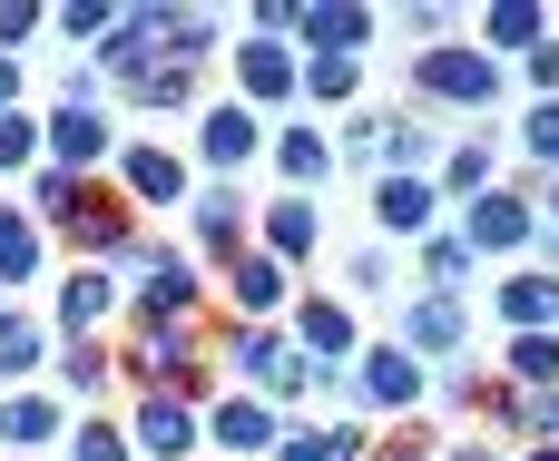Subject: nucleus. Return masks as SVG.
Instances as JSON below:
<instances>
[{"label":"nucleus","instance_id":"nucleus-6","mask_svg":"<svg viewBox=\"0 0 559 461\" xmlns=\"http://www.w3.org/2000/svg\"><path fill=\"white\" fill-rule=\"evenodd\" d=\"M118 354V374L138 383V393H167L197 354H206V324H128V344H108Z\"/></svg>","mask_w":559,"mask_h":461},{"label":"nucleus","instance_id":"nucleus-49","mask_svg":"<svg viewBox=\"0 0 559 461\" xmlns=\"http://www.w3.org/2000/svg\"><path fill=\"white\" fill-rule=\"evenodd\" d=\"M521 69H531V88H540V98H559V29L531 49V59H521Z\"/></svg>","mask_w":559,"mask_h":461},{"label":"nucleus","instance_id":"nucleus-10","mask_svg":"<svg viewBox=\"0 0 559 461\" xmlns=\"http://www.w3.org/2000/svg\"><path fill=\"white\" fill-rule=\"evenodd\" d=\"M393 344H403L423 374H442V364H462V354H472V305H462V295H413Z\"/></svg>","mask_w":559,"mask_h":461},{"label":"nucleus","instance_id":"nucleus-24","mask_svg":"<svg viewBox=\"0 0 559 461\" xmlns=\"http://www.w3.org/2000/svg\"><path fill=\"white\" fill-rule=\"evenodd\" d=\"M481 187H501V147H491V128H462V138L442 147V167H432V197H442V206H472Z\"/></svg>","mask_w":559,"mask_h":461},{"label":"nucleus","instance_id":"nucleus-48","mask_svg":"<svg viewBox=\"0 0 559 461\" xmlns=\"http://www.w3.org/2000/svg\"><path fill=\"white\" fill-rule=\"evenodd\" d=\"M531 452H559V393H531Z\"/></svg>","mask_w":559,"mask_h":461},{"label":"nucleus","instance_id":"nucleus-13","mask_svg":"<svg viewBox=\"0 0 559 461\" xmlns=\"http://www.w3.org/2000/svg\"><path fill=\"white\" fill-rule=\"evenodd\" d=\"M39 157H49V167H69V177L108 167V157H118L108 108H49V118H39Z\"/></svg>","mask_w":559,"mask_h":461},{"label":"nucleus","instance_id":"nucleus-8","mask_svg":"<svg viewBox=\"0 0 559 461\" xmlns=\"http://www.w3.org/2000/svg\"><path fill=\"white\" fill-rule=\"evenodd\" d=\"M138 461H206V413H187L177 393H138V413L118 423Z\"/></svg>","mask_w":559,"mask_h":461},{"label":"nucleus","instance_id":"nucleus-43","mask_svg":"<svg viewBox=\"0 0 559 461\" xmlns=\"http://www.w3.org/2000/svg\"><path fill=\"white\" fill-rule=\"evenodd\" d=\"M49 20H59V39H88V49H98L118 10H108V0H69V10H49Z\"/></svg>","mask_w":559,"mask_h":461},{"label":"nucleus","instance_id":"nucleus-9","mask_svg":"<svg viewBox=\"0 0 559 461\" xmlns=\"http://www.w3.org/2000/svg\"><path fill=\"white\" fill-rule=\"evenodd\" d=\"M285 344H295L305 364H324V374H344V364L364 354V315H354L344 295H295V324H285Z\"/></svg>","mask_w":559,"mask_h":461},{"label":"nucleus","instance_id":"nucleus-36","mask_svg":"<svg viewBox=\"0 0 559 461\" xmlns=\"http://www.w3.org/2000/svg\"><path fill=\"white\" fill-rule=\"evenodd\" d=\"M413 275H423V295H462V285H472V246L432 226V236L413 246Z\"/></svg>","mask_w":559,"mask_h":461},{"label":"nucleus","instance_id":"nucleus-45","mask_svg":"<svg viewBox=\"0 0 559 461\" xmlns=\"http://www.w3.org/2000/svg\"><path fill=\"white\" fill-rule=\"evenodd\" d=\"M452 20H462L452 0H413V10H403V39H432V49H442V39H452Z\"/></svg>","mask_w":559,"mask_h":461},{"label":"nucleus","instance_id":"nucleus-5","mask_svg":"<svg viewBox=\"0 0 559 461\" xmlns=\"http://www.w3.org/2000/svg\"><path fill=\"white\" fill-rule=\"evenodd\" d=\"M118 305H128V285H118L108 265H69V275H59V305H49V334H59V344H108Z\"/></svg>","mask_w":559,"mask_h":461},{"label":"nucleus","instance_id":"nucleus-33","mask_svg":"<svg viewBox=\"0 0 559 461\" xmlns=\"http://www.w3.org/2000/svg\"><path fill=\"white\" fill-rule=\"evenodd\" d=\"M501 383L511 393H559V334H511L501 344Z\"/></svg>","mask_w":559,"mask_h":461},{"label":"nucleus","instance_id":"nucleus-25","mask_svg":"<svg viewBox=\"0 0 559 461\" xmlns=\"http://www.w3.org/2000/svg\"><path fill=\"white\" fill-rule=\"evenodd\" d=\"M442 128L432 118H383V138H373V177H432L442 167Z\"/></svg>","mask_w":559,"mask_h":461},{"label":"nucleus","instance_id":"nucleus-50","mask_svg":"<svg viewBox=\"0 0 559 461\" xmlns=\"http://www.w3.org/2000/svg\"><path fill=\"white\" fill-rule=\"evenodd\" d=\"M531 246H540V256H559V177L540 187V236H531Z\"/></svg>","mask_w":559,"mask_h":461},{"label":"nucleus","instance_id":"nucleus-21","mask_svg":"<svg viewBox=\"0 0 559 461\" xmlns=\"http://www.w3.org/2000/svg\"><path fill=\"white\" fill-rule=\"evenodd\" d=\"M314 246H324V206H314V197H275V206H255V256H275V265L295 275Z\"/></svg>","mask_w":559,"mask_h":461},{"label":"nucleus","instance_id":"nucleus-44","mask_svg":"<svg viewBox=\"0 0 559 461\" xmlns=\"http://www.w3.org/2000/svg\"><path fill=\"white\" fill-rule=\"evenodd\" d=\"M432 393H442L452 413H481V393H491V383H481V364H442V374H432Z\"/></svg>","mask_w":559,"mask_h":461},{"label":"nucleus","instance_id":"nucleus-53","mask_svg":"<svg viewBox=\"0 0 559 461\" xmlns=\"http://www.w3.org/2000/svg\"><path fill=\"white\" fill-rule=\"evenodd\" d=\"M521 461H559V452H521Z\"/></svg>","mask_w":559,"mask_h":461},{"label":"nucleus","instance_id":"nucleus-37","mask_svg":"<svg viewBox=\"0 0 559 461\" xmlns=\"http://www.w3.org/2000/svg\"><path fill=\"white\" fill-rule=\"evenodd\" d=\"M79 197H88V177L49 167V157L29 167V206H39V236H49V226H69V216H79Z\"/></svg>","mask_w":559,"mask_h":461},{"label":"nucleus","instance_id":"nucleus-35","mask_svg":"<svg viewBox=\"0 0 559 461\" xmlns=\"http://www.w3.org/2000/svg\"><path fill=\"white\" fill-rule=\"evenodd\" d=\"M39 265H49V236H39V216L0 206V285H39Z\"/></svg>","mask_w":559,"mask_h":461},{"label":"nucleus","instance_id":"nucleus-40","mask_svg":"<svg viewBox=\"0 0 559 461\" xmlns=\"http://www.w3.org/2000/svg\"><path fill=\"white\" fill-rule=\"evenodd\" d=\"M20 167H39V118L0 108V177H20Z\"/></svg>","mask_w":559,"mask_h":461},{"label":"nucleus","instance_id":"nucleus-42","mask_svg":"<svg viewBox=\"0 0 559 461\" xmlns=\"http://www.w3.org/2000/svg\"><path fill=\"white\" fill-rule=\"evenodd\" d=\"M344 275H354V295H393V285H403V256H393V246H354Z\"/></svg>","mask_w":559,"mask_h":461},{"label":"nucleus","instance_id":"nucleus-3","mask_svg":"<svg viewBox=\"0 0 559 461\" xmlns=\"http://www.w3.org/2000/svg\"><path fill=\"white\" fill-rule=\"evenodd\" d=\"M187 246H197V265H236V256L255 246V206H246V187L206 177V187L187 197Z\"/></svg>","mask_w":559,"mask_h":461},{"label":"nucleus","instance_id":"nucleus-23","mask_svg":"<svg viewBox=\"0 0 559 461\" xmlns=\"http://www.w3.org/2000/svg\"><path fill=\"white\" fill-rule=\"evenodd\" d=\"M383 20L364 10V0H324V10H295V39H305V59H364V39H373Z\"/></svg>","mask_w":559,"mask_h":461},{"label":"nucleus","instance_id":"nucleus-17","mask_svg":"<svg viewBox=\"0 0 559 461\" xmlns=\"http://www.w3.org/2000/svg\"><path fill=\"white\" fill-rule=\"evenodd\" d=\"M216 285H226V305H236V324H275L285 305H295V275L275 265V256H236V265H216Z\"/></svg>","mask_w":559,"mask_h":461},{"label":"nucleus","instance_id":"nucleus-30","mask_svg":"<svg viewBox=\"0 0 559 461\" xmlns=\"http://www.w3.org/2000/svg\"><path fill=\"white\" fill-rule=\"evenodd\" d=\"M138 20H147L157 59H177V69H197V59L216 49V10H138Z\"/></svg>","mask_w":559,"mask_h":461},{"label":"nucleus","instance_id":"nucleus-1","mask_svg":"<svg viewBox=\"0 0 559 461\" xmlns=\"http://www.w3.org/2000/svg\"><path fill=\"white\" fill-rule=\"evenodd\" d=\"M206 354H216V374H236V383H246L255 403H275V413H295V403L314 393V364L285 344V324H216Z\"/></svg>","mask_w":559,"mask_h":461},{"label":"nucleus","instance_id":"nucleus-16","mask_svg":"<svg viewBox=\"0 0 559 461\" xmlns=\"http://www.w3.org/2000/svg\"><path fill=\"white\" fill-rule=\"evenodd\" d=\"M226 59H236V108H255V118L295 108V49L285 39H236Z\"/></svg>","mask_w":559,"mask_h":461},{"label":"nucleus","instance_id":"nucleus-26","mask_svg":"<svg viewBox=\"0 0 559 461\" xmlns=\"http://www.w3.org/2000/svg\"><path fill=\"white\" fill-rule=\"evenodd\" d=\"M265 157H275L285 197H314V187L334 177V138H324V128H265Z\"/></svg>","mask_w":559,"mask_h":461},{"label":"nucleus","instance_id":"nucleus-2","mask_svg":"<svg viewBox=\"0 0 559 461\" xmlns=\"http://www.w3.org/2000/svg\"><path fill=\"white\" fill-rule=\"evenodd\" d=\"M413 69V98L423 108H452V118H481L501 98V59H481L472 39H442V49H403Z\"/></svg>","mask_w":559,"mask_h":461},{"label":"nucleus","instance_id":"nucleus-27","mask_svg":"<svg viewBox=\"0 0 559 461\" xmlns=\"http://www.w3.org/2000/svg\"><path fill=\"white\" fill-rule=\"evenodd\" d=\"M108 98H128V108H147V118H167V108L187 118V108H197V69H177V59H138Z\"/></svg>","mask_w":559,"mask_h":461},{"label":"nucleus","instance_id":"nucleus-4","mask_svg":"<svg viewBox=\"0 0 559 461\" xmlns=\"http://www.w3.org/2000/svg\"><path fill=\"white\" fill-rule=\"evenodd\" d=\"M108 177H118L128 206H187V197H197V167H187L167 138H128V147L108 157Z\"/></svg>","mask_w":559,"mask_h":461},{"label":"nucleus","instance_id":"nucleus-11","mask_svg":"<svg viewBox=\"0 0 559 461\" xmlns=\"http://www.w3.org/2000/svg\"><path fill=\"white\" fill-rule=\"evenodd\" d=\"M531 236H540V206H521L511 187H481V197L462 206V246H472V265H481V256H531Z\"/></svg>","mask_w":559,"mask_h":461},{"label":"nucleus","instance_id":"nucleus-46","mask_svg":"<svg viewBox=\"0 0 559 461\" xmlns=\"http://www.w3.org/2000/svg\"><path fill=\"white\" fill-rule=\"evenodd\" d=\"M59 108H108V79H98L88 59H69V69H59Z\"/></svg>","mask_w":559,"mask_h":461},{"label":"nucleus","instance_id":"nucleus-12","mask_svg":"<svg viewBox=\"0 0 559 461\" xmlns=\"http://www.w3.org/2000/svg\"><path fill=\"white\" fill-rule=\"evenodd\" d=\"M59 236L79 246V265H118V256L138 246V206H128L118 187H98V177H88V197H79V216H69Z\"/></svg>","mask_w":559,"mask_h":461},{"label":"nucleus","instance_id":"nucleus-7","mask_svg":"<svg viewBox=\"0 0 559 461\" xmlns=\"http://www.w3.org/2000/svg\"><path fill=\"white\" fill-rule=\"evenodd\" d=\"M344 393L403 423V413H423V393H432V374H423V364H413L403 344H364V354L344 364Z\"/></svg>","mask_w":559,"mask_h":461},{"label":"nucleus","instance_id":"nucleus-38","mask_svg":"<svg viewBox=\"0 0 559 461\" xmlns=\"http://www.w3.org/2000/svg\"><path fill=\"white\" fill-rule=\"evenodd\" d=\"M59 452H69V461H138V452H128V433H118L108 413H88V423H69V433H59Z\"/></svg>","mask_w":559,"mask_h":461},{"label":"nucleus","instance_id":"nucleus-52","mask_svg":"<svg viewBox=\"0 0 559 461\" xmlns=\"http://www.w3.org/2000/svg\"><path fill=\"white\" fill-rule=\"evenodd\" d=\"M0 108H20V59L0 49Z\"/></svg>","mask_w":559,"mask_h":461},{"label":"nucleus","instance_id":"nucleus-28","mask_svg":"<svg viewBox=\"0 0 559 461\" xmlns=\"http://www.w3.org/2000/svg\"><path fill=\"white\" fill-rule=\"evenodd\" d=\"M275 461H373V433L364 423H285Z\"/></svg>","mask_w":559,"mask_h":461},{"label":"nucleus","instance_id":"nucleus-18","mask_svg":"<svg viewBox=\"0 0 559 461\" xmlns=\"http://www.w3.org/2000/svg\"><path fill=\"white\" fill-rule=\"evenodd\" d=\"M138 324H206V265L167 256L157 275H138Z\"/></svg>","mask_w":559,"mask_h":461},{"label":"nucleus","instance_id":"nucleus-15","mask_svg":"<svg viewBox=\"0 0 559 461\" xmlns=\"http://www.w3.org/2000/svg\"><path fill=\"white\" fill-rule=\"evenodd\" d=\"M275 433H285V413H275V403H255V393H216V403H206V452H216V461L275 452Z\"/></svg>","mask_w":559,"mask_h":461},{"label":"nucleus","instance_id":"nucleus-29","mask_svg":"<svg viewBox=\"0 0 559 461\" xmlns=\"http://www.w3.org/2000/svg\"><path fill=\"white\" fill-rule=\"evenodd\" d=\"M540 39H550V10H540V0H491L472 49H481V59H501V49H521V59H531Z\"/></svg>","mask_w":559,"mask_h":461},{"label":"nucleus","instance_id":"nucleus-41","mask_svg":"<svg viewBox=\"0 0 559 461\" xmlns=\"http://www.w3.org/2000/svg\"><path fill=\"white\" fill-rule=\"evenodd\" d=\"M432 452H442V433H432L423 413H403V423H393V433L373 442V461H432Z\"/></svg>","mask_w":559,"mask_h":461},{"label":"nucleus","instance_id":"nucleus-47","mask_svg":"<svg viewBox=\"0 0 559 461\" xmlns=\"http://www.w3.org/2000/svg\"><path fill=\"white\" fill-rule=\"evenodd\" d=\"M39 29H49L39 0H0V49H10V59H20V39H39Z\"/></svg>","mask_w":559,"mask_h":461},{"label":"nucleus","instance_id":"nucleus-31","mask_svg":"<svg viewBox=\"0 0 559 461\" xmlns=\"http://www.w3.org/2000/svg\"><path fill=\"white\" fill-rule=\"evenodd\" d=\"M295 98H314V108H364V59H305V49H295Z\"/></svg>","mask_w":559,"mask_h":461},{"label":"nucleus","instance_id":"nucleus-34","mask_svg":"<svg viewBox=\"0 0 559 461\" xmlns=\"http://www.w3.org/2000/svg\"><path fill=\"white\" fill-rule=\"evenodd\" d=\"M49 374H59V393H69V403H98V393L118 383V354H108V344H59V354H49Z\"/></svg>","mask_w":559,"mask_h":461},{"label":"nucleus","instance_id":"nucleus-22","mask_svg":"<svg viewBox=\"0 0 559 461\" xmlns=\"http://www.w3.org/2000/svg\"><path fill=\"white\" fill-rule=\"evenodd\" d=\"M491 315H501L511 334H559V275L550 265H511V275L491 285Z\"/></svg>","mask_w":559,"mask_h":461},{"label":"nucleus","instance_id":"nucleus-20","mask_svg":"<svg viewBox=\"0 0 559 461\" xmlns=\"http://www.w3.org/2000/svg\"><path fill=\"white\" fill-rule=\"evenodd\" d=\"M432 226H442V197H432V177H373V236H383V246H403V236L423 246Z\"/></svg>","mask_w":559,"mask_h":461},{"label":"nucleus","instance_id":"nucleus-32","mask_svg":"<svg viewBox=\"0 0 559 461\" xmlns=\"http://www.w3.org/2000/svg\"><path fill=\"white\" fill-rule=\"evenodd\" d=\"M39 364H49V324H39V315H20V305H0V383L20 393Z\"/></svg>","mask_w":559,"mask_h":461},{"label":"nucleus","instance_id":"nucleus-54","mask_svg":"<svg viewBox=\"0 0 559 461\" xmlns=\"http://www.w3.org/2000/svg\"><path fill=\"white\" fill-rule=\"evenodd\" d=\"M206 461H216V452H206Z\"/></svg>","mask_w":559,"mask_h":461},{"label":"nucleus","instance_id":"nucleus-51","mask_svg":"<svg viewBox=\"0 0 559 461\" xmlns=\"http://www.w3.org/2000/svg\"><path fill=\"white\" fill-rule=\"evenodd\" d=\"M432 461H501V452H491V442H442Z\"/></svg>","mask_w":559,"mask_h":461},{"label":"nucleus","instance_id":"nucleus-39","mask_svg":"<svg viewBox=\"0 0 559 461\" xmlns=\"http://www.w3.org/2000/svg\"><path fill=\"white\" fill-rule=\"evenodd\" d=\"M521 167H540V177H559V98H540V108L521 118Z\"/></svg>","mask_w":559,"mask_h":461},{"label":"nucleus","instance_id":"nucleus-19","mask_svg":"<svg viewBox=\"0 0 559 461\" xmlns=\"http://www.w3.org/2000/svg\"><path fill=\"white\" fill-rule=\"evenodd\" d=\"M59 433H69V403H59V393H39V383L0 393V442H10V461H49Z\"/></svg>","mask_w":559,"mask_h":461},{"label":"nucleus","instance_id":"nucleus-14","mask_svg":"<svg viewBox=\"0 0 559 461\" xmlns=\"http://www.w3.org/2000/svg\"><path fill=\"white\" fill-rule=\"evenodd\" d=\"M187 128H197V167H216L226 187H236V167H255V157H265V128H255V108H236V98L197 108Z\"/></svg>","mask_w":559,"mask_h":461}]
</instances>
